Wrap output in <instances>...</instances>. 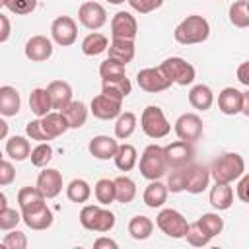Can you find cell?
<instances>
[{"label":"cell","mask_w":249,"mask_h":249,"mask_svg":"<svg viewBox=\"0 0 249 249\" xmlns=\"http://www.w3.org/2000/svg\"><path fill=\"white\" fill-rule=\"evenodd\" d=\"M247 185H249V177L243 173L239 177V183H237V196L241 202H247Z\"/></svg>","instance_id":"db71d44e"},{"label":"cell","mask_w":249,"mask_h":249,"mask_svg":"<svg viewBox=\"0 0 249 249\" xmlns=\"http://www.w3.org/2000/svg\"><path fill=\"white\" fill-rule=\"evenodd\" d=\"M4 6L16 16H27L37 8V0H4Z\"/></svg>","instance_id":"bcb514c9"},{"label":"cell","mask_w":249,"mask_h":249,"mask_svg":"<svg viewBox=\"0 0 249 249\" xmlns=\"http://www.w3.org/2000/svg\"><path fill=\"white\" fill-rule=\"evenodd\" d=\"M60 113L66 119L68 128H80V126H84V123L88 119V107H86V103L76 101V99H72L68 105H64L60 109Z\"/></svg>","instance_id":"7402d4cb"},{"label":"cell","mask_w":249,"mask_h":249,"mask_svg":"<svg viewBox=\"0 0 249 249\" xmlns=\"http://www.w3.org/2000/svg\"><path fill=\"white\" fill-rule=\"evenodd\" d=\"M18 204H19V210L21 212L33 210V208L45 204V196L41 195V191L37 187H23L18 193Z\"/></svg>","instance_id":"836d02e7"},{"label":"cell","mask_w":249,"mask_h":249,"mask_svg":"<svg viewBox=\"0 0 249 249\" xmlns=\"http://www.w3.org/2000/svg\"><path fill=\"white\" fill-rule=\"evenodd\" d=\"M113 185H115V200L121 202V204H128L134 200L136 196V183L126 177V175H121L117 179H113Z\"/></svg>","instance_id":"f546056e"},{"label":"cell","mask_w":249,"mask_h":249,"mask_svg":"<svg viewBox=\"0 0 249 249\" xmlns=\"http://www.w3.org/2000/svg\"><path fill=\"white\" fill-rule=\"evenodd\" d=\"M185 181H187V165L183 167H173V171L167 177V191L171 193H181L185 191Z\"/></svg>","instance_id":"ee69618b"},{"label":"cell","mask_w":249,"mask_h":249,"mask_svg":"<svg viewBox=\"0 0 249 249\" xmlns=\"http://www.w3.org/2000/svg\"><path fill=\"white\" fill-rule=\"evenodd\" d=\"M107 2H109V4H123L124 0H107Z\"/></svg>","instance_id":"94428289"},{"label":"cell","mask_w":249,"mask_h":249,"mask_svg":"<svg viewBox=\"0 0 249 249\" xmlns=\"http://www.w3.org/2000/svg\"><path fill=\"white\" fill-rule=\"evenodd\" d=\"M0 160H2V150H0Z\"/></svg>","instance_id":"be15d7a7"},{"label":"cell","mask_w":249,"mask_h":249,"mask_svg":"<svg viewBox=\"0 0 249 249\" xmlns=\"http://www.w3.org/2000/svg\"><path fill=\"white\" fill-rule=\"evenodd\" d=\"M237 80L243 86H249V62H241L237 68Z\"/></svg>","instance_id":"11a10c76"},{"label":"cell","mask_w":249,"mask_h":249,"mask_svg":"<svg viewBox=\"0 0 249 249\" xmlns=\"http://www.w3.org/2000/svg\"><path fill=\"white\" fill-rule=\"evenodd\" d=\"M16 179V169L10 161L6 160H0V187H6V185H12Z\"/></svg>","instance_id":"816d5d0a"},{"label":"cell","mask_w":249,"mask_h":249,"mask_svg":"<svg viewBox=\"0 0 249 249\" xmlns=\"http://www.w3.org/2000/svg\"><path fill=\"white\" fill-rule=\"evenodd\" d=\"M107 47H109L107 37H105L103 33H97V31L86 35L84 41H82V53H84L86 56H97V54L105 53Z\"/></svg>","instance_id":"1f68e13d"},{"label":"cell","mask_w":249,"mask_h":249,"mask_svg":"<svg viewBox=\"0 0 249 249\" xmlns=\"http://www.w3.org/2000/svg\"><path fill=\"white\" fill-rule=\"evenodd\" d=\"M10 31H12L10 19L4 14H0V43H6L10 39Z\"/></svg>","instance_id":"f5cc1de1"},{"label":"cell","mask_w":249,"mask_h":249,"mask_svg":"<svg viewBox=\"0 0 249 249\" xmlns=\"http://www.w3.org/2000/svg\"><path fill=\"white\" fill-rule=\"evenodd\" d=\"M152 231H154V222L148 216L140 214V216H134L128 222V233H130L132 239H138V241L148 239L152 235Z\"/></svg>","instance_id":"e575fe53"},{"label":"cell","mask_w":249,"mask_h":249,"mask_svg":"<svg viewBox=\"0 0 249 249\" xmlns=\"http://www.w3.org/2000/svg\"><path fill=\"white\" fill-rule=\"evenodd\" d=\"M167 193H169L167 187H165L163 183H160L158 179H154V181H150V185L144 189V195H142L144 204H146L148 208H160V206L165 204Z\"/></svg>","instance_id":"4316f807"},{"label":"cell","mask_w":249,"mask_h":249,"mask_svg":"<svg viewBox=\"0 0 249 249\" xmlns=\"http://www.w3.org/2000/svg\"><path fill=\"white\" fill-rule=\"evenodd\" d=\"M210 204L216 210H228L233 204V189L230 183H214L210 189Z\"/></svg>","instance_id":"83f0119b"},{"label":"cell","mask_w":249,"mask_h":249,"mask_svg":"<svg viewBox=\"0 0 249 249\" xmlns=\"http://www.w3.org/2000/svg\"><path fill=\"white\" fill-rule=\"evenodd\" d=\"M2 243H4L6 249H25L27 247V237H25L23 231L14 228V230H10V233H6Z\"/></svg>","instance_id":"c3c4849f"},{"label":"cell","mask_w":249,"mask_h":249,"mask_svg":"<svg viewBox=\"0 0 249 249\" xmlns=\"http://www.w3.org/2000/svg\"><path fill=\"white\" fill-rule=\"evenodd\" d=\"M175 134L179 140L195 142L202 136V119L196 113H183L175 121Z\"/></svg>","instance_id":"30bf717a"},{"label":"cell","mask_w":249,"mask_h":249,"mask_svg":"<svg viewBox=\"0 0 249 249\" xmlns=\"http://www.w3.org/2000/svg\"><path fill=\"white\" fill-rule=\"evenodd\" d=\"M132 89V84L126 76L123 78H113V80H101V93L113 97V99H119L123 101Z\"/></svg>","instance_id":"d4e9b609"},{"label":"cell","mask_w":249,"mask_h":249,"mask_svg":"<svg viewBox=\"0 0 249 249\" xmlns=\"http://www.w3.org/2000/svg\"><path fill=\"white\" fill-rule=\"evenodd\" d=\"M41 119V124L45 128V132L49 134V138H58L60 134H64L68 130V124H66V119L62 117L60 111H49L47 115L39 117Z\"/></svg>","instance_id":"484cf974"},{"label":"cell","mask_w":249,"mask_h":249,"mask_svg":"<svg viewBox=\"0 0 249 249\" xmlns=\"http://www.w3.org/2000/svg\"><path fill=\"white\" fill-rule=\"evenodd\" d=\"M35 187L41 191V195H43L45 198H54V196H58L60 191H62V175H60V171H58V169L45 167V169L39 173Z\"/></svg>","instance_id":"2e32d148"},{"label":"cell","mask_w":249,"mask_h":249,"mask_svg":"<svg viewBox=\"0 0 249 249\" xmlns=\"http://www.w3.org/2000/svg\"><path fill=\"white\" fill-rule=\"evenodd\" d=\"M163 156H165V163L167 167H183L189 165L193 161L195 156V148L193 142H185V140H175L171 144H167L163 148Z\"/></svg>","instance_id":"9c48e42d"},{"label":"cell","mask_w":249,"mask_h":249,"mask_svg":"<svg viewBox=\"0 0 249 249\" xmlns=\"http://www.w3.org/2000/svg\"><path fill=\"white\" fill-rule=\"evenodd\" d=\"M80 224L89 231L107 233L115 228V214L97 204H86L80 210Z\"/></svg>","instance_id":"277c9868"},{"label":"cell","mask_w":249,"mask_h":249,"mask_svg":"<svg viewBox=\"0 0 249 249\" xmlns=\"http://www.w3.org/2000/svg\"><path fill=\"white\" fill-rule=\"evenodd\" d=\"M78 19L86 29H99L107 23V12L99 2H84L78 8Z\"/></svg>","instance_id":"8fae6325"},{"label":"cell","mask_w":249,"mask_h":249,"mask_svg":"<svg viewBox=\"0 0 249 249\" xmlns=\"http://www.w3.org/2000/svg\"><path fill=\"white\" fill-rule=\"evenodd\" d=\"M93 247L95 249H101V247H111V249H117V241L109 239V237H97L93 241Z\"/></svg>","instance_id":"9f6ffc18"},{"label":"cell","mask_w":249,"mask_h":249,"mask_svg":"<svg viewBox=\"0 0 249 249\" xmlns=\"http://www.w3.org/2000/svg\"><path fill=\"white\" fill-rule=\"evenodd\" d=\"M19 222H21V214H19L16 208L6 206V208L0 210V230H2V231H10V230H14Z\"/></svg>","instance_id":"f6af8a7d"},{"label":"cell","mask_w":249,"mask_h":249,"mask_svg":"<svg viewBox=\"0 0 249 249\" xmlns=\"http://www.w3.org/2000/svg\"><path fill=\"white\" fill-rule=\"evenodd\" d=\"M66 196H68V200L78 202V204L88 202V198L91 196V187L86 179H72L66 187Z\"/></svg>","instance_id":"74e56055"},{"label":"cell","mask_w":249,"mask_h":249,"mask_svg":"<svg viewBox=\"0 0 249 249\" xmlns=\"http://www.w3.org/2000/svg\"><path fill=\"white\" fill-rule=\"evenodd\" d=\"M121 105L123 101L119 99H113L105 93H99L91 99L89 103V111L93 113V117L101 119V121H111V119H117L119 113H121Z\"/></svg>","instance_id":"5bb4252c"},{"label":"cell","mask_w":249,"mask_h":249,"mask_svg":"<svg viewBox=\"0 0 249 249\" xmlns=\"http://www.w3.org/2000/svg\"><path fill=\"white\" fill-rule=\"evenodd\" d=\"M126 2H128L130 8L136 10L138 14H150V12L158 10V8L163 4V0H126Z\"/></svg>","instance_id":"f907efd6"},{"label":"cell","mask_w":249,"mask_h":249,"mask_svg":"<svg viewBox=\"0 0 249 249\" xmlns=\"http://www.w3.org/2000/svg\"><path fill=\"white\" fill-rule=\"evenodd\" d=\"M6 206H8V198H6V195L0 191V210H2V208H6Z\"/></svg>","instance_id":"91938a15"},{"label":"cell","mask_w":249,"mask_h":249,"mask_svg":"<svg viewBox=\"0 0 249 249\" xmlns=\"http://www.w3.org/2000/svg\"><path fill=\"white\" fill-rule=\"evenodd\" d=\"M136 82L140 86V89L148 91V93H158L163 91L167 88H171V82L165 78V74L158 68H144L136 74Z\"/></svg>","instance_id":"7c38bea8"},{"label":"cell","mask_w":249,"mask_h":249,"mask_svg":"<svg viewBox=\"0 0 249 249\" xmlns=\"http://www.w3.org/2000/svg\"><path fill=\"white\" fill-rule=\"evenodd\" d=\"M210 35V23L206 21V18L193 14L187 16L173 31V37L177 43L181 45H196V43H204Z\"/></svg>","instance_id":"7a4b0ae2"},{"label":"cell","mask_w":249,"mask_h":249,"mask_svg":"<svg viewBox=\"0 0 249 249\" xmlns=\"http://www.w3.org/2000/svg\"><path fill=\"white\" fill-rule=\"evenodd\" d=\"M243 173H245V161L235 152H226V154L218 156L210 167V177L214 179V183H230L231 185Z\"/></svg>","instance_id":"6da1fadb"},{"label":"cell","mask_w":249,"mask_h":249,"mask_svg":"<svg viewBox=\"0 0 249 249\" xmlns=\"http://www.w3.org/2000/svg\"><path fill=\"white\" fill-rule=\"evenodd\" d=\"M107 51H109V58L119 60L126 66L134 58V39H113Z\"/></svg>","instance_id":"603a6c76"},{"label":"cell","mask_w":249,"mask_h":249,"mask_svg":"<svg viewBox=\"0 0 249 249\" xmlns=\"http://www.w3.org/2000/svg\"><path fill=\"white\" fill-rule=\"evenodd\" d=\"M185 237H187V241H189L193 247H204V245L210 243V237L196 226V222H195V224H189V230H187Z\"/></svg>","instance_id":"7dc6e473"},{"label":"cell","mask_w":249,"mask_h":249,"mask_svg":"<svg viewBox=\"0 0 249 249\" xmlns=\"http://www.w3.org/2000/svg\"><path fill=\"white\" fill-rule=\"evenodd\" d=\"M19 105H21V99L18 89L12 86H0V115L14 117L18 115Z\"/></svg>","instance_id":"cb8c5ba5"},{"label":"cell","mask_w":249,"mask_h":249,"mask_svg":"<svg viewBox=\"0 0 249 249\" xmlns=\"http://www.w3.org/2000/svg\"><path fill=\"white\" fill-rule=\"evenodd\" d=\"M99 76L101 80H113V78H123L124 76V64L119 62V60H113V58H105L101 64H99Z\"/></svg>","instance_id":"b9f144b4"},{"label":"cell","mask_w":249,"mask_h":249,"mask_svg":"<svg viewBox=\"0 0 249 249\" xmlns=\"http://www.w3.org/2000/svg\"><path fill=\"white\" fill-rule=\"evenodd\" d=\"M189 103L195 109H198V111H208L212 107V103H214V93H212V89L208 86L198 84V86L191 88V91H189Z\"/></svg>","instance_id":"f1b7e54d"},{"label":"cell","mask_w":249,"mask_h":249,"mask_svg":"<svg viewBox=\"0 0 249 249\" xmlns=\"http://www.w3.org/2000/svg\"><path fill=\"white\" fill-rule=\"evenodd\" d=\"M53 218H54V216H53V212H51V208H49L47 204H41V206H37V208H33V210L21 212L23 224H25L27 228L35 230V231H43V230L51 228V226H53Z\"/></svg>","instance_id":"ac0fdd59"},{"label":"cell","mask_w":249,"mask_h":249,"mask_svg":"<svg viewBox=\"0 0 249 249\" xmlns=\"http://www.w3.org/2000/svg\"><path fill=\"white\" fill-rule=\"evenodd\" d=\"M140 126H142L144 134L148 138H154V140L167 136L169 130H171V124L165 119L163 111L160 107H156V105H148L142 111V115H140Z\"/></svg>","instance_id":"5b68a950"},{"label":"cell","mask_w":249,"mask_h":249,"mask_svg":"<svg viewBox=\"0 0 249 249\" xmlns=\"http://www.w3.org/2000/svg\"><path fill=\"white\" fill-rule=\"evenodd\" d=\"M230 21L239 27V29H245L249 25V8H247V0H237L231 4L230 8Z\"/></svg>","instance_id":"60d3db41"},{"label":"cell","mask_w":249,"mask_h":249,"mask_svg":"<svg viewBox=\"0 0 249 249\" xmlns=\"http://www.w3.org/2000/svg\"><path fill=\"white\" fill-rule=\"evenodd\" d=\"M241 113L245 117H249V91H243V105H241Z\"/></svg>","instance_id":"6f0895ef"},{"label":"cell","mask_w":249,"mask_h":249,"mask_svg":"<svg viewBox=\"0 0 249 249\" xmlns=\"http://www.w3.org/2000/svg\"><path fill=\"white\" fill-rule=\"evenodd\" d=\"M156 226L167 235V237H173V239H181L185 237L187 230H189V222L187 218L173 210V208H163L160 210V214L156 216Z\"/></svg>","instance_id":"52a82bcc"},{"label":"cell","mask_w":249,"mask_h":249,"mask_svg":"<svg viewBox=\"0 0 249 249\" xmlns=\"http://www.w3.org/2000/svg\"><path fill=\"white\" fill-rule=\"evenodd\" d=\"M117 148H119V142L115 138H111V136H105V134L93 136L89 140V144H88L89 154L93 158H97V160H111L115 156Z\"/></svg>","instance_id":"d6986e66"},{"label":"cell","mask_w":249,"mask_h":249,"mask_svg":"<svg viewBox=\"0 0 249 249\" xmlns=\"http://www.w3.org/2000/svg\"><path fill=\"white\" fill-rule=\"evenodd\" d=\"M138 33L136 18L130 12H117L111 19V35L113 39H134Z\"/></svg>","instance_id":"4fadbf2b"},{"label":"cell","mask_w":249,"mask_h":249,"mask_svg":"<svg viewBox=\"0 0 249 249\" xmlns=\"http://www.w3.org/2000/svg\"><path fill=\"white\" fill-rule=\"evenodd\" d=\"M2 6H4V0H0V8H2Z\"/></svg>","instance_id":"6125c7cd"},{"label":"cell","mask_w":249,"mask_h":249,"mask_svg":"<svg viewBox=\"0 0 249 249\" xmlns=\"http://www.w3.org/2000/svg\"><path fill=\"white\" fill-rule=\"evenodd\" d=\"M243 105V91L235 88H224L218 95V107L224 115H237L241 113Z\"/></svg>","instance_id":"ffe728a7"},{"label":"cell","mask_w":249,"mask_h":249,"mask_svg":"<svg viewBox=\"0 0 249 249\" xmlns=\"http://www.w3.org/2000/svg\"><path fill=\"white\" fill-rule=\"evenodd\" d=\"M29 152H31V146L25 136H12L6 142V154L14 161H23L25 158H29Z\"/></svg>","instance_id":"8d00e7d4"},{"label":"cell","mask_w":249,"mask_h":249,"mask_svg":"<svg viewBox=\"0 0 249 249\" xmlns=\"http://www.w3.org/2000/svg\"><path fill=\"white\" fill-rule=\"evenodd\" d=\"M210 183V169L206 165L198 163H189L187 165V181H185V191L191 195L202 193Z\"/></svg>","instance_id":"9a60e30c"},{"label":"cell","mask_w":249,"mask_h":249,"mask_svg":"<svg viewBox=\"0 0 249 249\" xmlns=\"http://www.w3.org/2000/svg\"><path fill=\"white\" fill-rule=\"evenodd\" d=\"M51 37L60 47H70L76 43L78 37V25L70 16H58L51 23Z\"/></svg>","instance_id":"ba28073f"},{"label":"cell","mask_w":249,"mask_h":249,"mask_svg":"<svg viewBox=\"0 0 249 249\" xmlns=\"http://www.w3.org/2000/svg\"><path fill=\"white\" fill-rule=\"evenodd\" d=\"M47 91H49V97H51V103H53V109L60 111L64 105H68L72 101V88L68 82H62V80H54L47 86Z\"/></svg>","instance_id":"44dd1931"},{"label":"cell","mask_w":249,"mask_h":249,"mask_svg":"<svg viewBox=\"0 0 249 249\" xmlns=\"http://www.w3.org/2000/svg\"><path fill=\"white\" fill-rule=\"evenodd\" d=\"M160 70L165 74V78L171 84H179V86H189L195 82V66L191 62H187L181 56H171L165 58L160 64Z\"/></svg>","instance_id":"8992f818"},{"label":"cell","mask_w":249,"mask_h":249,"mask_svg":"<svg viewBox=\"0 0 249 249\" xmlns=\"http://www.w3.org/2000/svg\"><path fill=\"white\" fill-rule=\"evenodd\" d=\"M29 109L37 117H43V115H47L53 109V103H51V97H49L47 88H35L29 93Z\"/></svg>","instance_id":"d6a6232c"},{"label":"cell","mask_w":249,"mask_h":249,"mask_svg":"<svg viewBox=\"0 0 249 249\" xmlns=\"http://www.w3.org/2000/svg\"><path fill=\"white\" fill-rule=\"evenodd\" d=\"M93 195L101 206H109L115 200V185L113 179H99L93 187Z\"/></svg>","instance_id":"ab89813d"},{"label":"cell","mask_w":249,"mask_h":249,"mask_svg":"<svg viewBox=\"0 0 249 249\" xmlns=\"http://www.w3.org/2000/svg\"><path fill=\"white\" fill-rule=\"evenodd\" d=\"M8 136V123L4 119H0V140H4Z\"/></svg>","instance_id":"680465c9"},{"label":"cell","mask_w":249,"mask_h":249,"mask_svg":"<svg viewBox=\"0 0 249 249\" xmlns=\"http://www.w3.org/2000/svg\"><path fill=\"white\" fill-rule=\"evenodd\" d=\"M196 226L212 239V237H216V235L222 233V230H224V220H222L218 214H214V212H206V214H202V216L196 220Z\"/></svg>","instance_id":"f35d334b"},{"label":"cell","mask_w":249,"mask_h":249,"mask_svg":"<svg viewBox=\"0 0 249 249\" xmlns=\"http://www.w3.org/2000/svg\"><path fill=\"white\" fill-rule=\"evenodd\" d=\"M23 53L31 62H43V60L51 58V54H53V41L45 35H33L25 43Z\"/></svg>","instance_id":"e0dca14e"},{"label":"cell","mask_w":249,"mask_h":249,"mask_svg":"<svg viewBox=\"0 0 249 249\" xmlns=\"http://www.w3.org/2000/svg\"><path fill=\"white\" fill-rule=\"evenodd\" d=\"M140 173L144 179L148 181H154V179H160L167 173V163H165V156H163V148L158 146V144H150L144 148L142 156H140Z\"/></svg>","instance_id":"3957f363"},{"label":"cell","mask_w":249,"mask_h":249,"mask_svg":"<svg viewBox=\"0 0 249 249\" xmlns=\"http://www.w3.org/2000/svg\"><path fill=\"white\" fill-rule=\"evenodd\" d=\"M25 132L31 140H37V142H49V134L45 132L43 124H41V119H35V121H29L27 126H25Z\"/></svg>","instance_id":"681fc988"},{"label":"cell","mask_w":249,"mask_h":249,"mask_svg":"<svg viewBox=\"0 0 249 249\" xmlns=\"http://www.w3.org/2000/svg\"><path fill=\"white\" fill-rule=\"evenodd\" d=\"M113 160H115V165H117L121 171H130V169L136 165V161H138L136 148H134L132 144H119V148H117Z\"/></svg>","instance_id":"4dcf8cb0"},{"label":"cell","mask_w":249,"mask_h":249,"mask_svg":"<svg viewBox=\"0 0 249 249\" xmlns=\"http://www.w3.org/2000/svg\"><path fill=\"white\" fill-rule=\"evenodd\" d=\"M29 158H31V163L35 167H47V163L51 161L53 158V148L49 142H39L31 152H29Z\"/></svg>","instance_id":"7bdbcfd3"},{"label":"cell","mask_w":249,"mask_h":249,"mask_svg":"<svg viewBox=\"0 0 249 249\" xmlns=\"http://www.w3.org/2000/svg\"><path fill=\"white\" fill-rule=\"evenodd\" d=\"M136 130V115L130 111L119 113L117 123H115V138L117 140H126L132 136V132Z\"/></svg>","instance_id":"d590c367"}]
</instances>
